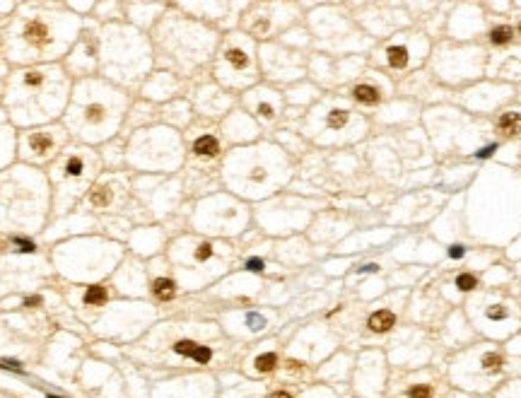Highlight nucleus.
I'll return each instance as SVG.
<instances>
[{
	"label": "nucleus",
	"instance_id": "10",
	"mask_svg": "<svg viewBox=\"0 0 521 398\" xmlns=\"http://www.w3.org/2000/svg\"><path fill=\"white\" fill-rule=\"evenodd\" d=\"M352 99L360 104H377L381 99V92H379V87H374V85L360 82V85L352 87Z\"/></svg>",
	"mask_w": 521,
	"mask_h": 398
},
{
	"label": "nucleus",
	"instance_id": "15",
	"mask_svg": "<svg viewBox=\"0 0 521 398\" xmlns=\"http://www.w3.org/2000/svg\"><path fill=\"white\" fill-rule=\"evenodd\" d=\"M347 121H350V111H345V109H331L326 113V126L331 130H343L347 126Z\"/></svg>",
	"mask_w": 521,
	"mask_h": 398
},
{
	"label": "nucleus",
	"instance_id": "28",
	"mask_svg": "<svg viewBox=\"0 0 521 398\" xmlns=\"http://www.w3.org/2000/svg\"><path fill=\"white\" fill-rule=\"evenodd\" d=\"M0 87H3V75H0Z\"/></svg>",
	"mask_w": 521,
	"mask_h": 398
},
{
	"label": "nucleus",
	"instance_id": "17",
	"mask_svg": "<svg viewBox=\"0 0 521 398\" xmlns=\"http://www.w3.org/2000/svg\"><path fill=\"white\" fill-rule=\"evenodd\" d=\"M256 113H258V119L263 121H275L277 119V106L273 102H266V99H260L258 104H256Z\"/></svg>",
	"mask_w": 521,
	"mask_h": 398
},
{
	"label": "nucleus",
	"instance_id": "6",
	"mask_svg": "<svg viewBox=\"0 0 521 398\" xmlns=\"http://www.w3.org/2000/svg\"><path fill=\"white\" fill-rule=\"evenodd\" d=\"M102 41H99V24L85 20V27L80 32L78 41L72 44V48L68 51V56L63 58V70L72 78V82L78 80H87L99 75V65H102Z\"/></svg>",
	"mask_w": 521,
	"mask_h": 398
},
{
	"label": "nucleus",
	"instance_id": "9",
	"mask_svg": "<svg viewBox=\"0 0 521 398\" xmlns=\"http://www.w3.org/2000/svg\"><path fill=\"white\" fill-rule=\"evenodd\" d=\"M174 352H179L183 357H191L198 365H208L213 359V350L208 345H198L193 340H176L174 343Z\"/></svg>",
	"mask_w": 521,
	"mask_h": 398
},
{
	"label": "nucleus",
	"instance_id": "12",
	"mask_svg": "<svg viewBox=\"0 0 521 398\" xmlns=\"http://www.w3.org/2000/svg\"><path fill=\"white\" fill-rule=\"evenodd\" d=\"M396 324V316L391 314L388 309H381V311H374L369 316V328L374 333H386L388 328Z\"/></svg>",
	"mask_w": 521,
	"mask_h": 398
},
{
	"label": "nucleus",
	"instance_id": "26",
	"mask_svg": "<svg viewBox=\"0 0 521 398\" xmlns=\"http://www.w3.org/2000/svg\"><path fill=\"white\" fill-rule=\"evenodd\" d=\"M492 152H495V145H490V147H485V150H480V152H478V157H490V155H492Z\"/></svg>",
	"mask_w": 521,
	"mask_h": 398
},
{
	"label": "nucleus",
	"instance_id": "20",
	"mask_svg": "<svg viewBox=\"0 0 521 398\" xmlns=\"http://www.w3.org/2000/svg\"><path fill=\"white\" fill-rule=\"evenodd\" d=\"M499 367H502V355H499V352H488V355L482 357V369L499 372Z\"/></svg>",
	"mask_w": 521,
	"mask_h": 398
},
{
	"label": "nucleus",
	"instance_id": "24",
	"mask_svg": "<svg viewBox=\"0 0 521 398\" xmlns=\"http://www.w3.org/2000/svg\"><path fill=\"white\" fill-rule=\"evenodd\" d=\"M246 266H249V271H256V273H260V271H263V263H260L258 258H256V261H249V263H246Z\"/></svg>",
	"mask_w": 521,
	"mask_h": 398
},
{
	"label": "nucleus",
	"instance_id": "19",
	"mask_svg": "<svg viewBox=\"0 0 521 398\" xmlns=\"http://www.w3.org/2000/svg\"><path fill=\"white\" fill-rule=\"evenodd\" d=\"M490 41L497 44V46L509 44V41H512V27H495V29L490 32Z\"/></svg>",
	"mask_w": 521,
	"mask_h": 398
},
{
	"label": "nucleus",
	"instance_id": "25",
	"mask_svg": "<svg viewBox=\"0 0 521 398\" xmlns=\"http://www.w3.org/2000/svg\"><path fill=\"white\" fill-rule=\"evenodd\" d=\"M449 256H451V258H461V256H463V247H451L449 249Z\"/></svg>",
	"mask_w": 521,
	"mask_h": 398
},
{
	"label": "nucleus",
	"instance_id": "14",
	"mask_svg": "<svg viewBox=\"0 0 521 398\" xmlns=\"http://www.w3.org/2000/svg\"><path fill=\"white\" fill-rule=\"evenodd\" d=\"M499 130L502 133H507V136H516V133H521V113H502L499 116Z\"/></svg>",
	"mask_w": 521,
	"mask_h": 398
},
{
	"label": "nucleus",
	"instance_id": "3",
	"mask_svg": "<svg viewBox=\"0 0 521 398\" xmlns=\"http://www.w3.org/2000/svg\"><path fill=\"white\" fill-rule=\"evenodd\" d=\"M72 78L63 65H27L10 75L8 102L10 116L20 126H48L53 119L65 113L72 94Z\"/></svg>",
	"mask_w": 521,
	"mask_h": 398
},
{
	"label": "nucleus",
	"instance_id": "22",
	"mask_svg": "<svg viewBox=\"0 0 521 398\" xmlns=\"http://www.w3.org/2000/svg\"><path fill=\"white\" fill-rule=\"evenodd\" d=\"M408 398H432V389L427 384H415L411 391H408Z\"/></svg>",
	"mask_w": 521,
	"mask_h": 398
},
{
	"label": "nucleus",
	"instance_id": "1",
	"mask_svg": "<svg viewBox=\"0 0 521 398\" xmlns=\"http://www.w3.org/2000/svg\"><path fill=\"white\" fill-rule=\"evenodd\" d=\"M85 20L68 5L36 3L22 5L12 17L3 36V51L8 61L22 65H46L65 58L78 41Z\"/></svg>",
	"mask_w": 521,
	"mask_h": 398
},
{
	"label": "nucleus",
	"instance_id": "8",
	"mask_svg": "<svg viewBox=\"0 0 521 398\" xmlns=\"http://www.w3.org/2000/svg\"><path fill=\"white\" fill-rule=\"evenodd\" d=\"M220 138L213 133H200V136L191 143V155L200 162H215L220 157Z\"/></svg>",
	"mask_w": 521,
	"mask_h": 398
},
{
	"label": "nucleus",
	"instance_id": "27",
	"mask_svg": "<svg viewBox=\"0 0 521 398\" xmlns=\"http://www.w3.org/2000/svg\"><path fill=\"white\" fill-rule=\"evenodd\" d=\"M270 398H292V396H290L287 391H275V393H273Z\"/></svg>",
	"mask_w": 521,
	"mask_h": 398
},
{
	"label": "nucleus",
	"instance_id": "4",
	"mask_svg": "<svg viewBox=\"0 0 521 398\" xmlns=\"http://www.w3.org/2000/svg\"><path fill=\"white\" fill-rule=\"evenodd\" d=\"M104 169L102 155L89 145L70 143L61 152V157L51 164V183H53V207L55 213L72 210L82 196L89 193Z\"/></svg>",
	"mask_w": 521,
	"mask_h": 398
},
{
	"label": "nucleus",
	"instance_id": "13",
	"mask_svg": "<svg viewBox=\"0 0 521 398\" xmlns=\"http://www.w3.org/2000/svg\"><path fill=\"white\" fill-rule=\"evenodd\" d=\"M106 299H109V290H106L104 285L87 287V292H85V304L87 307H102V304H106Z\"/></svg>",
	"mask_w": 521,
	"mask_h": 398
},
{
	"label": "nucleus",
	"instance_id": "7",
	"mask_svg": "<svg viewBox=\"0 0 521 398\" xmlns=\"http://www.w3.org/2000/svg\"><path fill=\"white\" fill-rule=\"evenodd\" d=\"M222 72H227L229 78H251L253 72V56L244 44H229L220 53ZM225 75V78H227Z\"/></svg>",
	"mask_w": 521,
	"mask_h": 398
},
{
	"label": "nucleus",
	"instance_id": "11",
	"mask_svg": "<svg viewBox=\"0 0 521 398\" xmlns=\"http://www.w3.org/2000/svg\"><path fill=\"white\" fill-rule=\"evenodd\" d=\"M152 295L157 297L159 302H169L176 295V282L172 278H155L152 280Z\"/></svg>",
	"mask_w": 521,
	"mask_h": 398
},
{
	"label": "nucleus",
	"instance_id": "30",
	"mask_svg": "<svg viewBox=\"0 0 521 398\" xmlns=\"http://www.w3.org/2000/svg\"><path fill=\"white\" fill-rule=\"evenodd\" d=\"M519 29H521V27H519Z\"/></svg>",
	"mask_w": 521,
	"mask_h": 398
},
{
	"label": "nucleus",
	"instance_id": "21",
	"mask_svg": "<svg viewBox=\"0 0 521 398\" xmlns=\"http://www.w3.org/2000/svg\"><path fill=\"white\" fill-rule=\"evenodd\" d=\"M475 285H478V280H475V275H471V273H463V275L456 278V287L461 292H468V290H473Z\"/></svg>",
	"mask_w": 521,
	"mask_h": 398
},
{
	"label": "nucleus",
	"instance_id": "16",
	"mask_svg": "<svg viewBox=\"0 0 521 398\" xmlns=\"http://www.w3.org/2000/svg\"><path fill=\"white\" fill-rule=\"evenodd\" d=\"M386 58H388V65H394V68H403V65L408 63V51L403 46H391L386 51Z\"/></svg>",
	"mask_w": 521,
	"mask_h": 398
},
{
	"label": "nucleus",
	"instance_id": "23",
	"mask_svg": "<svg viewBox=\"0 0 521 398\" xmlns=\"http://www.w3.org/2000/svg\"><path fill=\"white\" fill-rule=\"evenodd\" d=\"M488 316H490V318H495V321H499V318H505V316H507V311L502 309V307H495V309H488Z\"/></svg>",
	"mask_w": 521,
	"mask_h": 398
},
{
	"label": "nucleus",
	"instance_id": "29",
	"mask_svg": "<svg viewBox=\"0 0 521 398\" xmlns=\"http://www.w3.org/2000/svg\"><path fill=\"white\" fill-rule=\"evenodd\" d=\"M51 398H53V396H51Z\"/></svg>",
	"mask_w": 521,
	"mask_h": 398
},
{
	"label": "nucleus",
	"instance_id": "18",
	"mask_svg": "<svg viewBox=\"0 0 521 398\" xmlns=\"http://www.w3.org/2000/svg\"><path fill=\"white\" fill-rule=\"evenodd\" d=\"M275 365H277L275 352H266V355H258V357H256V369H258V372H273Z\"/></svg>",
	"mask_w": 521,
	"mask_h": 398
},
{
	"label": "nucleus",
	"instance_id": "2",
	"mask_svg": "<svg viewBox=\"0 0 521 398\" xmlns=\"http://www.w3.org/2000/svg\"><path fill=\"white\" fill-rule=\"evenodd\" d=\"M131 111V97L102 75L78 80L72 85L63 126L80 145H106L119 138Z\"/></svg>",
	"mask_w": 521,
	"mask_h": 398
},
{
	"label": "nucleus",
	"instance_id": "5",
	"mask_svg": "<svg viewBox=\"0 0 521 398\" xmlns=\"http://www.w3.org/2000/svg\"><path fill=\"white\" fill-rule=\"evenodd\" d=\"M72 143L70 133L63 123H48L36 126L32 130H24L20 138V157L29 164H53L61 157V152Z\"/></svg>",
	"mask_w": 521,
	"mask_h": 398
}]
</instances>
